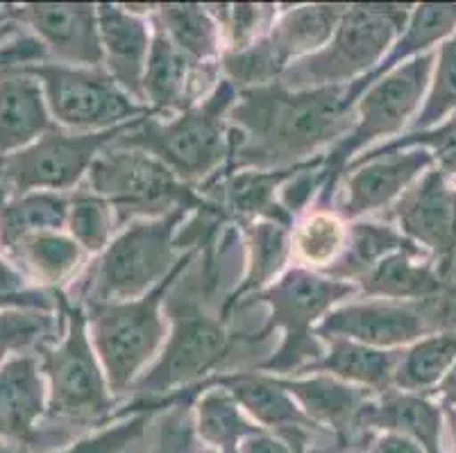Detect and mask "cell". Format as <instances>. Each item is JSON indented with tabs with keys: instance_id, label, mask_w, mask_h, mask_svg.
<instances>
[{
	"instance_id": "obj_1",
	"label": "cell",
	"mask_w": 456,
	"mask_h": 453,
	"mask_svg": "<svg viewBox=\"0 0 456 453\" xmlns=\"http://www.w3.org/2000/svg\"><path fill=\"white\" fill-rule=\"evenodd\" d=\"M202 261H191L166 295L164 311L173 322L159 360L134 384L132 409L159 410L168 399L205 384V376L221 372L239 347H255L241 338L211 306L218 299L221 279L230 263H221L225 243L218 230L200 243ZM198 256V255H196ZM259 347V344H256Z\"/></svg>"
},
{
	"instance_id": "obj_2",
	"label": "cell",
	"mask_w": 456,
	"mask_h": 453,
	"mask_svg": "<svg viewBox=\"0 0 456 453\" xmlns=\"http://www.w3.org/2000/svg\"><path fill=\"white\" fill-rule=\"evenodd\" d=\"M354 105L350 85L289 91L275 82L239 91L227 111L230 157L218 174L306 164L352 130Z\"/></svg>"
},
{
	"instance_id": "obj_3",
	"label": "cell",
	"mask_w": 456,
	"mask_h": 453,
	"mask_svg": "<svg viewBox=\"0 0 456 453\" xmlns=\"http://www.w3.org/2000/svg\"><path fill=\"white\" fill-rule=\"evenodd\" d=\"M236 95L239 91L223 77L218 86L191 109L168 120L146 116L114 143L155 157L186 184H207L225 168L230 157L227 111L234 105Z\"/></svg>"
},
{
	"instance_id": "obj_4",
	"label": "cell",
	"mask_w": 456,
	"mask_h": 453,
	"mask_svg": "<svg viewBox=\"0 0 456 453\" xmlns=\"http://www.w3.org/2000/svg\"><path fill=\"white\" fill-rule=\"evenodd\" d=\"M356 290L359 288L352 281L331 279L305 268H293L261 293L252 295L243 304L236 306L234 311L259 304L268 306L266 324L256 334L261 343L271 338L275 329L284 331L281 347L271 359L261 360L255 369H266V374L273 376L302 374L311 363L322 359L327 347H322V340L311 334V329L318 320L330 313L331 306L338 304L347 295H354ZM232 313L227 315V320L232 318Z\"/></svg>"
},
{
	"instance_id": "obj_5",
	"label": "cell",
	"mask_w": 456,
	"mask_h": 453,
	"mask_svg": "<svg viewBox=\"0 0 456 453\" xmlns=\"http://www.w3.org/2000/svg\"><path fill=\"white\" fill-rule=\"evenodd\" d=\"M411 5H347L325 48L293 61L280 85L289 91L346 86L370 75L404 32Z\"/></svg>"
},
{
	"instance_id": "obj_6",
	"label": "cell",
	"mask_w": 456,
	"mask_h": 453,
	"mask_svg": "<svg viewBox=\"0 0 456 453\" xmlns=\"http://www.w3.org/2000/svg\"><path fill=\"white\" fill-rule=\"evenodd\" d=\"M198 247L186 249L173 272L157 288L130 302H94L86 306L91 322L94 349L102 368L111 394H123L134 388L141 369L146 368L159 352L166 336L164 302L175 279L196 259Z\"/></svg>"
},
{
	"instance_id": "obj_7",
	"label": "cell",
	"mask_w": 456,
	"mask_h": 453,
	"mask_svg": "<svg viewBox=\"0 0 456 453\" xmlns=\"http://www.w3.org/2000/svg\"><path fill=\"white\" fill-rule=\"evenodd\" d=\"M189 211L130 222L89 268L80 284L82 304L130 302L151 293L182 259L177 231Z\"/></svg>"
},
{
	"instance_id": "obj_8",
	"label": "cell",
	"mask_w": 456,
	"mask_h": 453,
	"mask_svg": "<svg viewBox=\"0 0 456 453\" xmlns=\"http://www.w3.org/2000/svg\"><path fill=\"white\" fill-rule=\"evenodd\" d=\"M86 177L89 190L111 206L118 227L139 218H161L180 209L205 211L216 206L159 159L116 143L107 145L95 157Z\"/></svg>"
},
{
	"instance_id": "obj_9",
	"label": "cell",
	"mask_w": 456,
	"mask_h": 453,
	"mask_svg": "<svg viewBox=\"0 0 456 453\" xmlns=\"http://www.w3.org/2000/svg\"><path fill=\"white\" fill-rule=\"evenodd\" d=\"M436 61V53H425L416 60L400 64L372 82L354 105V125L325 155V189L321 202H327L334 186L346 170L347 161L372 141L393 136L416 114L422 95L429 86V75Z\"/></svg>"
},
{
	"instance_id": "obj_10",
	"label": "cell",
	"mask_w": 456,
	"mask_h": 453,
	"mask_svg": "<svg viewBox=\"0 0 456 453\" xmlns=\"http://www.w3.org/2000/svg\"><path fill=\"white\" fill-rule=\"evenodd\" d=\"M57 304L66 315V334L57 347L39 349L44 356L41 369L51 379L48 410L53 417L80 426L105 422L114 410V397L95 360L85 309L70 306L64 295H57Z\"/></svg>"
},
{
	"instance_id": "obj_11",
	"label": "cell",
	"mask_w": 456,
	"mask_h": 453,
	"mask_svg": "<svg viewBox=\"0 0 456 453\" xmlns=\"http://www.w3.org/2000/svg\"><path fill=\"white\" fill-rule=\"evenodd\" d=\"M26 69L41 82L51 114L66 127L107 132L151 116V109L130 98L105 69L66 64Z\"/></svg>"
},
{
	"instance_id": "obj_12",
	"label": "cell",
	"mask_w": 456,
	"mask_h": 453,
	"mask_svg": "<svg viewBox=\"0 0 456 453\" xmlns=\"http://www.w3.org/2000/svg\"><path fill=\"white\" fill-rule=\"evenodd\" d=\"M134 123L136 120L116 130L82 134H70L53 127L35 143L19 150L0 164V184L16 193V198L73 189L89 173L95 157L118 136L126 134Z\"/></svg>"
},
{
	"instance_id": "obj_13",
	"label": "cell",
	"mask_w": 456,
	"mask_h": 453,
	"mask_svg": "<svg viewBox=\"0 0 456 453\" xmlns=\"http://www.w3.org/2000/svg\"><path fill=\"white\" fill-rule=\"evenodd\" d=\"M447 324H456L450 311V297L443 295L427 302H366L330 311L314 334L321 340L346 338L366 347L388 349L418 343L436 334Z\"/></svg>"
},
{
	"instance_id": "obj_14",
	"label": "cell",
	"mask_w": 456,
	"mask_h": 453,
	"mask_svg": "<svg viewBox=\"0 0 456 453\" xmlns=\"http://www.w3.org/2000/svg\"><path fill=\"white\" fill-rule=\"evenodd\" d=\"M12 20L30 25L45 53H53L61 64L102 69L101 25L98 5L86 3H41V5L7 7Z\"/></svg>"
},
{
	"instance_id": "obj_15",
	"label": "cell",
	"mask_w": 456,
	"mask_h": 453,
	"mask_svg": "<svg viewBox=\"0 0 456 453\" xmlns=\"http://www.w3.org/2000/svg\"><path fill=\"white\" fill-rule=\"evenodd\" d=\"M152 20V44L148 55L143 91L146 107L152 116L182 114L200 102L202 95L216 89V73L221 64H198L184 55L166 35V30Z\"/></svg>"
},
{
	"instance_id": "obj_16",
	"label": "cell",
	"mask_w": 456,
	"mask_h": 453,
	"mask_svg": "<svg viewBox=\"0 0 456 453\" xmlns=\"http://www.w3.org/2000/svg\"><path fill=\"white\" fill-rule=\"evenodd\" d=\"M450 180L443 170L429 168L393 206L402 234L443 261L456 252V184Z\"/></svg>"
},
{
	"instance_id": "obj_17",
	"label": "cell",
	"mask_w": 456,
	"mask_h": 453,
	"mask_svg": "<svg viewBox=\"0 0 456 453\" xmlns=\"http://www.w3.org/2000/svg\"><path fill=\"white\" fill-rule=\"evenodd\" d=\"M434 157L425 148H406L391 155L350 161L356 168L346 182V193L338 205V215L354 220L359 215L388 206L395 198H402L425 170L431 168Z\"/></svg>"
},
{
	"instance_id": "obj_18",
	"label": "cell",
	"mask_w": 456,
	"mask_h": 453,
	"mask_svg": "<svg viewBox=\"0 0 456 453\" xmlns=\"http://www.w3.org/2000/svg\"><path fill=\"white\" fill-rule=\"evenodd\" d=\"M98 25L105 70L130 98L146 105L143 77L152 44L146 14L134 7L98 5Z\"/></svg>"
},
{
	"instance_id": "obj_19",
	"label": "cell",
	"mask_w": 456,
	"mask_h": 453,
	"mask_svg": "<svg viewBox=\"0 0 456 453\" xmlns=\"http://www.w3.org/2000/svg\"><path fill=\"white\" fill-rule=\"evenodd\" d=\"M273 379L281 390H286L296 399V404L305 410L306 417L346 440L352 449L359 451V444H362L359 415L375 392L366 388H354V385L327 376V374L311 376V379H286V376H273Z\"/></svg>"
},
{
	"instance_id": "obj_20",
	"label": "cell",
	"mask_w": 456,
	"mask_h": 453,
	"mask_svg": "<svg viewBox=\"0 0 456 453\" xmlns=\"http://www.w3.org/2000/svg\"><path fill=\"white\" fill-rule=\"evenodd\" d=\"M375 431L404 435L420 444L427 453H445L443 451V406L429 401L427 394L402 392V390H388L379 397L372 394L359 415V440Z\"/></svg>"
},
{
	"instance_id": "obj_21",
	"label": "cell",
	"mask_w": 456,
	"mask_h": 453,
	"mask_svg": "<svg viewBox=\"0 0 456 453\" xmlns=\"http://www.w3.org/2000/svg\"><path fill=\"white\" fill-rule=\"evenodd\" d=\"M211 385L225 388L239 401V406L248 415H252L255 422L268 433L281 435L293 429L327 431L318 426L314 419L306 417L305 410L296 404V399L286 390H281L268 374L246 372V369H236L234 374H214L205 384L193 388V392L211 388Z\"/></svg>"
},
{
	"instance_id": "obj_22",
	"label": "cell",
	"mask_w": 456,
	"mask_h": 453,
	"mask_svg": "<svg viewBox=\"0 0 456 453\" xmlns=\"http://www.w3.org/2000/svg\"><path fill=\"white\" fill-rule=\"evenodd\" d=\"M45 102L44 86L26 66L0 70V152H19L55 127Z\"/></svg>"
},
{
	"instance_id": "obj_23",
	"label": "cell",
	"mask_w": 456,
	"mask_h": 453,
	"mask_svg": "<svg viewBox=\"0 0 456 453\" xmlns=\"http://www.w3.org/2000/svg\"><path fill=\"white\" fill-rule=\"evenodd\" d=\"M45 413L41 365L32 356H19L0 368V438L32 444L37 422Z\"/></svg>"
},
{
	"instance_id": "obj_24",
	"label": "cell",
	"mask_w": 456,
	"mask_h": 453,
	"mask_svg": "<svg viewBox=\"0 0 456 453\" xmlns=\"http://www.w3.org/2000/svg\"><path fill=\"white\" fill-rule=\"evenodd\" d=\"M420 259L422 252H393L356 279L359 288L387 302H427L447 295L452 288L445 270Z\"/></svg>"
},
{
	"instance_id": "obj_25",
	"label": "cell",
	"mask_w": 456,
	"mask_h": 453,
	"mask_svg": "<svg viewBox=\"0 0 456 453\" xmlns=\"http://www.w3.org/2000/svg\"><path fill=\"white\" fill-rule=\"evenodd\" d=\"M325 343L327 349L322 359L311 363L302 374H327L346 384H359L377 394L395 390V368L402 352L366 347L346 338H331Z\"/></svg>"
},
{
	"instance_id": "obj_26",
	"label": "cell",
	"mask_w": 456,
	"mask_h": 453,
	"mask_svg": "<svg viewBox=\"0 0 456 453\" xmlns=\"http://www.w3.org/2000/svg\"><path fill=\"white\" fill-rule=\"evenodd\" d=\"M248 236V274L241 284L236 286L234 293L227 297L223 304V320L227 322V315L243 304L252 295L261 293V290L271 286V279L291 255V227L284 222H275V220H250V222H241Z\"/></svg>"
},
{
	"instance_id": "obj_27",
	"label": "cell",
	"mask_w": 456,
	"mask_h": 453,
	"mask_svg": "<svg viewBox=\"0 0 456 453\" xmlns=\"http://www.w3.org/2000/svg\"><path fill=\"white\" fill-rule=\"evenodd\" d=\"M347 5H300L284 12L266 35L277 55L291 66L330 44Z\"/></svg>"
},
{
	"instance_id": "obj_28",
	"label": "cell",
	"mask_w": 456,
	"mask_h": 453,
	"mask_svg": "<svg viewBox=\"0 0 456 453\" xmlns=\"http://www.w3.org/2000/svg\"><path fill=\"white\" fill-rule=\"evenodd\" d=\"M456 32V5H416L409 16L404 32L397 36L393 48L388 50V55L381 60V64L372 70L370 75L362 77V80L352 82V91L356 98H362L363 91L377 82L381 75H387L388 70L397 69L404 60L409 57H420L425 55L427 50L438 41H445Z\"/></svg>"
},
{
	"instance_id": "obj_29",
	"label": "cell",
	"mask_w": 456,
	"mask_h": 453,
	"mask_svg": "<svg viewBox=\"0 0 456 453\" xmlns=\"http://www.w3.org/2000/svg\"><path fill=\"white\" fill-rule=\"evenodd\" d=\"M193 426L202 442L216 453H239L241 444L261 433L259 424L243 415L241 406L225 388H205L193 406Z\"/></svg>"
},
{
	"instance_id": "obj_30",
	"label": "cell",
	"mask_w": 456,
	"mask_h": 453,
	"mask_svg": "<svg viewBox=\"0 0 456 453\" xmlns=\"http://www.w3.org/2000/svg\"><path fill=\"white\" fill-rule=\"evenodd\" d=\"M393 252H422V247H418L391 224L356 222L347 230L343 255L336 263L325 268V277L341 281L362 279L368 270L375 268L384 256Z\"/></svg>"
},
{
	"instance_id": "obj_31",
	"label": "cell",
	"mask_w": 456,
	"mask_h": 453,
	"mask_svg": "<svg viewBox=\"0 0 456 453\" xmlns=\"http://www.w3.org/2000/svg\"><path fill=\"white\" fill-rule=\"evenodd\" d=\"M456 363V329L425 336L402 352L395 368V388L402 392L429 394Z\"/></svg>"
},
{
	"instance_id": "obj_32",
	"label": "cell",
	"mask_w": 456,
	"mask_h": 453,
	"mask_svg": "<svg viewBox=\"0 0 456 453\" xmlns=\"http://www.w3.org/2000/svg\"><path fill=\"white\" fill-rule=\"evenodd\" d=\"M152 19L198 64H221V28L207 5H157Z\"/></svg>"
},
{
	"instance_id": "obj_33",
	"label": "cell",
	"mask_w": 456,
	"mask_h": 453,
	"mask_svg": "<svg viewBox=\"0 0 456 453\" xmlns=\"http://www.w3.org/2000/svg\"><path fill=\"white\" fill-rule=\"evenodd\" d=\"M70 198L57 193H30L0 205V243L14 249L19 240L69 224Z\"/></svg>"
},
{
	"instance_id": "obj_34",
	"label": "cell",
	"mask_w": 456,
	"mask_h": 453,
	"mask_svg": "<svg viewBox=\"0 0 456 453\" xmlns=\"http://www.w3.org/2000/svg\"><path fill=\"white\" fill-rule=\"evenodd\" d=\"M14 252L26 268H30L39 279L51 281V284L70 277L82 259L80 245L69 236H61L60 231L26 236L16 243Z\"/></svg>"
},
{
	"instance_id": "obj_35",
	"label": "cell",
	"mask_w": 456,
	"mask_h": 453,
	"mask_svg": "<svg viewBox=\"0 0 456 453\" xmlns=\"http://www.w3.org/2000/svg\"><path fill=\"white\" fill-rule=\"evenodd\" d=\"M69 230L73 234V240L82 249L102 255L114 231L118 230V224H116L114 211L105 199L86 189L70 195Z\"/></svg>"
},
{
	"instance_id": "obj_36",
	"label": "cell",
	"mask_w": 456,
	"mask_h": 453,
	"mask_svg": "<svg viewBox=\"0 0 456 453\" xmlns=\"http://www.w3.org/2000/svg\"><path fill=\"white\" fill-rule=\"evenodd\" d=\"M347 240V231L338 215L330 211H316L305 220L296 234V247L302 259L311 265L330 268L343 255Z\"/></svg>"
},
{
	"instance_id": "obj_37",
	"label": "cell",
	"mask_w": 456,
	"mask_h": 453,
	"mask_svg": "<svg viewBox=\"0 0 456 453\" xmlns=\"http://www.w3.org/2000/svg\"><path fill=\"white\" fill-rule=\"evenodd\" d=\"M436 61V73H434L429 95H427L420 114L411 123V134L427 132L431 125L441 123L452 109H456V32L441 45Z\"/></svg>"
},
{
	"instance_id": "obj_38",
	"label": "cell",
	"mask_w": 456,
	"mask_h": 453,
	"mask_svg": "<svg viewBox=\"0 0 456 453\" xmlns=\"http://www.w3.org/2000/svg\"><path fill=\"white\" fill-rule=\"evenodd\" d=\"M214 14L216 23L227 35V50H243L255 41L264 39L273 28V16L277 14L275 5H207Z\"/></svg>"
},
{
	"instance_id": "obj_39",
	"label": "cell",
	"mask_w": 456,
	"mask_h": 453,
	"mask_svg": "<svg viewBox=\"0 0 456 453\" xmlns=\"http://www.w3.org/2000/svg\"><path fill=\"white\" fill-rule=\"evenodd\" d=\"M55 334V320L48 311L19 309L0 313V363L10 352L45 347Z\"/></svg>"
},
{
	"instance_id": "obj_40",
	"label": "cell",
	"mask_w": 456,
	"mask_h": 453,
	"mask_svg": "<svg viewBox=\"0 0 456 453\" xmlns=\"http://www.w3.org/2000/svg\"><path fill=\"white\" fill-rule=\"evenodd\" d=\"M406 148L431 150V157L438 164V170H443L450 177H456V116H452L447 123L438 125L436 130L418 132V134L400 136V139L388 141V143L379 145V148L368 152L366 157H359V159L391 155V152H400V150Z\"/></svg>"
},
{
	"instance_id": "obj_41",
	"label": "cell",
	"mask_w": 456,
	"mask_h": 453,
	"mask_svg": "<svg viewBox=\"0 0 456 453\" xmlns=\"http://www.w3.org/2000/svg\"><path fill=\"white\" fill-rule=\"evenodd\" d=\"M157 410H141V413L126 415L114 429H105L91 438L80 440L77 444L61 449L60 453H123L130 447H134L146 433V426L151 424L152 415Z\"/></svg>"
},
{
	"instance_id": "obj_42",
	"label": "cell",
	"mask_w": 456,
	"mask_h": 453,
	"mask_svg": "<svg viewBox=\"0 0 456 453\" xmlns=\"http://www.w3.org/2000/svg\"><path fill=\"white\" fill-rule=\"evenodd\" d=\"M189 392L175 394L171 410L166 413L164 422L159 424L155 444L148 453H193L196 451V426L193 415L184 406Z\"/></svg>"
},
{
	"instance_id": "obj_43",
	"label": "cell",
	"mask_w": 456,
	"mask_h": 453,
	"mask_svg": "<svg viewBox=\"0 0 456 453\" xmlns=\"http://www.w3.org/2000/svg\"><path fill=\"white\" fill-rule=\"evenodd\" d=\"M45 48L39 39H23L10 45H0V70L12 69V66H30L37 60H44Z\"/></svg>"
},
{
	"instance_id": "obj_44",
	"label": "cell",
	"mask_w": 456,
	"mask_h": 453,
	"mask_svg": "<svg viewBox=\"0 0 456 453\" xmlns=\"http://www.w3.org/2000/svg\"><path fill=\"white\" fill-rule=\"evenodd\" d=\"M359 451L363 453H427L425 449L420 447L413 440L404 438L400 433H368L366 438L362 440V447Z\"/></svg>"
},
{
	"instance_id": "obj_45",
	"label": "cell",
	"mask_w": 456,
	"mask_h": 453,
	"mask_svg": "<svg viewBox=\"0 0 456 453\" xmlns=\"http://www.w3.org/2000/svg\"><path fill=\"white\" fill-rule=\"evenodd\" d=\"M0 309H53V295L32 290V293H16V295H0Z\"/></svg>"
},
{
	"instance_id": "obj_46",
	"label": "cell",
	"mask_w": 456,
	"mask_h": 453,
	"mask_svg": "<svg viewBox=\"0 0 456 453\" xmlns=\"http://www.w3.org/2000/svg\"><path fill=\"white\" fill-rule=\"evenodd\" d=\"M431 394H436L441 399L443 409H456V363L452 365L450 372L445 374V379L438 384V388Z\"/></svg>"
},
{
	"instance_id": "obj_47",
	"label": "cell",
	"mask_w": 456,
	"mask_h": 453,
	"mask_svg": "<svg viewBox=\"0 0 456 453\" xmlns=\"http://www.w3.org/2000/svg\"><path fill=\"white\" fill-rule=\"evenodd\" d=\"M19 288H23V274L0 259V295H16Z\"/></svg>"
},
{
	"instance_id": "obj_48",
	"label": "cell",
	"mask_w": 456,
	"mask_h": 453,
	"mask_svg": "<svg viewBox=\"0 0 456 453\" xmlns=\"http://www.w3.org/2000/svg\"><path fill=\"white\" fill-rule=\"evenodd\" d=\"M445 410V417L450 422V429H452V442H454V453H456V409H443Z\"/></svg>"
},
{
	"instance_id": "obj_49",
	"label": "cell",
	"mask_w": 456,
	"mask_h": 453,
	"mask_svg": "<svg viewBox=\"0 0 456 453\" xmlns=\"http://www.w3.org/2000/svg\"><path fill=\"white\" fill-rule=\"evenodd\" d=\"M0 453H12L10 449H5V447H0Z\"/></svg>"
},
{
	"instance_id": "obj_50",
	"label": "cell",
	"mask_w": 456,
	"mask_h": 453,
	"mask_svg": "<svg viewBox=\"0 0 456 453\" xmlns=\"http://www.w3.org/2000/svg\"><path fill=\"white\" fill-rule=\"evenodd\" d=\"M350 453H356V451H350Z\"/></svg>"
}]
</instances>
